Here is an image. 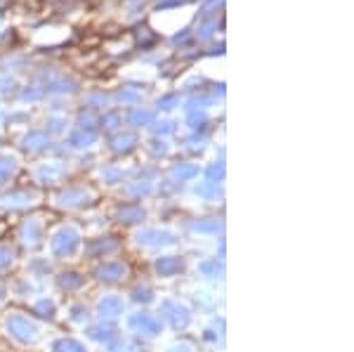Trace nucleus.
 I'll list each match as a JSON object with an SVG mask.
<instances>
[{
    "label": "nucleus",
    "mask_w": 354,
    "mask_h": 352,
    "mask_svg": "<svg viewBox=\"0 0 354 352\" xmlns=\"http://www.w3.org/2000/svg\"><path fill=\"white\" fill-rule=\"evenodd\" d=\"M0 331L17 350H33L50 340V324L31 315L26 308H8L0 315Z\"/></svg>",
    "instance_id": "1"
},
{
    "label": "nucleus",
    "mask_w": 354,
    "mask_h": 352,
    "mask_svg": "<svg viewBox=\"0 0 354 352\" xmlns=\"http://www.w3.org/2000/svg\"><path fill=\"white\" fill-rule=\"evenodd\" d=\"M85 230L78 220H59L50 223L48 234H45V253L50 263H73L83 258L85 246Z\"/></svg>",
    "instance_id": "2"
},
{
    "label": "nucleus",
    "mask_w": 354,
    "mask_h": 352,
    "mask_svg": "<svg viewBox=\"0 0 354 352\" xmlns=\"http://www.w3.org/2000/svg\"><path fill=\"white\" fill-rule=\"evenodd\" d=\"M88 277L100 286L106 288H118V286H128L133 281V265L118 255V258H106L100 263H93V268L88 270Z\"/></svg>",
    "instance_id": "3"
},
{
    "label": "nucleus",
    "mask_w": 354,
    "mask_h": 352,
    "mask_svg": "<svg viewBox=\"0 0 354 352\" xmlns=\"http://www.w3.org/2000/svg\"><path fill=\"white\" fill-rule=\"evenodd\" d=\"M50 220H43L41 215H26L15 225V246L19 251H41L45 246V234H48Z\"/></svg>",
    "instance_id": "4"
},
{
    "label": "nucleus",
    "mask_w": 354,
    "mask_h": 352,
    "mask_svg": "<svg viewBox=\"0 0 354 352\" xmlns=\"http://www.w3.org/2000/svg\"><path fill=\"white\" fill-rule=\"evenodd\" d=\"M123 319H125V331H128V336H133L137 340H153L163 333V322L158 319V315L145 308L125 312Z\"/></svg>",
    "instance_id": "5"
},
{
    "label": "nucleus",
    "mask_w": 354,
    "mask_h": 352,
    "mask_svg": "<svg viewBox=\"0 0 354 352\" xmlns=\"http://www.w3.org/2000/svg\"><path fill=\"white\" fill-rule=\"evenodd\" d=\"M90 312H93V319L97 322L116 324L118 319H123L125 312H128V298L116 291H106L102 296H97L95 303L90 305Z\"/></svg>",
    "instance_id": "6"
},
{
    "label": "nucleus",
    "mask_w": 354,
    "mask_h": 352,
    "mask_svg": "<svg viewBox=\"0 0 354 352\" xmlns=\"http://www.w3.org/2000/svg\"><path fill=\"white\" fill-rule=\"evenodd\" d=\"M158 319L163 322V326H170L175 331H187L194 322V312L189 305L180 298H163L158 303Z\"/></svg>",
    "instance_id": "7"
},
{
    "label": "nucleus",
    "mask_w": 354,
    "mask_h": 352,
    "mask_svg": "<svg viewBox=\"0 0 354 352\" xmlns=\"http://www.w3.org/2000/svg\"><path fill=\"white\" fill-rule=\"evenodd\" d=\"M125 241L118 234H102L95 237V239H85L83 246V260L88 263H100V260L106 258H118L123 255Z\"/></svg>",
    "instance_id": "8"
},
{
    "label": "nucleus",
    "mask_w": 354,
    "mask_h": 352,
    "mask_svg": "<svg viewBox=\"0 0 354 352\" xmlns=\"http://www.w3.org/2000/svg\"><path fill=\"white\" fill-rule=\"evenodd\" d=\"M133 243L142 251H165L177 243V234L168 227H140L133 234Z\"/></svg>",
    "instance_id": "9"
},
{
    "label": "nucleus",
    "mask_w": 354,
    "mask_h": 352,
    "mask_svg": "<svg viewBox=\"0 0 354 352\" xmlns=\"http://www.w3.org/2000/svg\"><path fill=\"white\" fill-rule=\"evenodd\" d=\"M88 272L78 270V268H71V265H66V268H59L55 272V288L62 293V296H81V293L88 288Z\"/></svg>",
    "instance_id": "10"
},
{
    "label": "nucleus",
    "mask_w": 354,
    "mask_h": 352,
    "mask_svg": "<svg viewBox=\"0 0 354 352\" xmlns=\"http://www.w3.org/2000/svg\"><path fill=\"white\" fill-rule=\"evenodd\" d=\"M151 270L158 279H175V277H180L182 272L187 270V263H185V258L177 253H161L153 258Z\"/></svg>",
    "instance_id": "11"
},
{
    "label": "nucleus",
    "mask_w": 354,
    "mask_h": 352,
    "mask_svg": "<svg viewBox=\"0 0 354 352\" xmlns=\"http://www.w3.org/2000/svg\"><path fill=\"white\" fill-rule=\"evenodd\" d=\"M93 203H95V194L90 189L81 192V194H76V192H71V189H64L62 194L55 196L53 206L57 208V211L73 213V211H83V208H90Z\"/></svg>",
    "instance_id": "12"
},
{
    "label": "nucleus",
    "mask_w": 354,
    "mask_h": 352,
    "mask_svg": "<svg viewBox=\"0 0 354 352\" xmlns=\"http://www.w3.org/2000/svg\"><path fill=\"white\" fill-rule=\"evenodd\" d=\"M113 223L123 225V227H142L147 223V211L140 203H121L113 211Z\"/></svg>",
    "instance_id": "13"
},
{
    "label": "nucleus",
    "mask_w": 354,
    "mask_h": 352,
    "mask_svg": "<svg viewBox=\"0 0 354 352\" xmlns=\"http://www.w3.org/2000/svg\"><path fill=\"white\" fill-rule=\"evenodd\" d=\"M21 263V251L15 246L12 239L0 241V277H10L12 272H17Z\"/></svg>",
    "instance_id": "14"
},
{
    "label": "nucleus",
    "mask_w": 354,
    "mask_h": 352,
    "mask_svg": "<svg viewBox=\"0 0 354 352\" xmlns=\"http://www.w3.org/2000/svg\"><path fill=\"white\" fill-rule=\"evenodd\" d=\"M128 300L135 305H142V308H147V305L156 303V288H153L151 281H142V279H133L130 281V288H128Z\"/></svg>",
    "instance_id": "15"
},
{
    "label": "nucleus",
    "mask_w": 354,
    "mask_h": 352,
    "mask_svg": "<svg viewBox=\"0 0 354 352\" xmlns=\"http://www.w3.org/2000/svg\"><path fill=\"white\" fill-rule=\"evenodd\" d=\"M85 338L90 340V343H100V345H109L113 338L118 336V328L116 324H106V322H90V324H85Z\"/></svg>",
    "instance_id": "16"
},
{
    "label": "nucleus",
    "mask_w": 354,
    "mask_h": 352,
    "mask_svg": "<svg viewBox=\"0 0 354 352\" xmlns=\"http://www.w3.org/2000/svg\"><path fill=\"white\" fill-rule=\"evenodd\" d=\"M26 310L31 312V315H36L38 319L48 322V324H53L57 319V315H59V308H57L55 298H50V296H36L26 305Z\"/></svg>",
    "instance_id": "17"
},
{
    "label": "nucleus",
    "mask_w": 354,
    "mask_h": 352,
    "mask_svg": "<svg viewBox=\"0 0 354 352\" xmlns=\"http://www.w3.org/2000/svg\"><path fill=\"white\" fill-rule=\"evenodd\" d=\"M48 352H93L85 340L71 336V333H59V336L48 340Z\"/></svg>",
    "instance_id": "18"
},
{
    "label": "nucleus",
    "mask_w": 354,
    "mask_h": 352,
    "mask_svg": "<svg viewBox=\"0 0 354 352\" xmlns=\"http://www.w3.org/2000/svg\"><path fill=\"white\" fill-rule=\"evenodd\" d=\"M66 312H68L66 319L71 322V324L85 326V324H90V322H93V312H90V305L85 303V300H71Z\"/></svg>",
    "instance_id": "19"
},
{
    "label": "nucleus",
    "mask_w": 354,
    "mask_h": 352,
    "mask_svg": "<svg viewBox=\"0 0 354 352\" xmlns=\"http://www.w3.org/2000/svg\"><path fill=\"white\" fill-rule=\"evenodd\" d=\"M189 230L194 234H203V237H218L222 232V220L218 218H201V220H194L189 225Z\"/></svg>",
    "instance_id": "20"
},
{
    "label": "nucleus",
    "mask_w": 354,
    "mask_h": 352,
    "mask_svg": "<svg viewBox=\"0 0 354 352\" xmlns=\"http://www.w3.org/2000/svg\"><path fill=\"white\" fill-rule=\"evenodd\" d=\"M140 340L133 338V336H128V333H118L116 338L111 340L109 345H106V352H140Z\"/></svg>",
    "instance_id": "21"
},
{
    "label": "nucleus",
    "mask_w": 354,
    "mask_h": 352,
    "mask_svg": "<svg viewBox=\"0 0 354 352\" xmlns=\"http://www.w3.org/2000/svg\"><path fill=\"white\" fill-rule=\"evenodd\" d=\"M196 270L201 272V277H205V279H222V260L218 258L201 260Z\"/></svg>",
    "instance_id": "22"
},
{
    "label": "nucleus",
    "mask_w": 354,
    "mask_h": 352,
    "mask_svg": "<svg viewBox=\"0 0 354 352\" xmlns=\"http://www.w3.org/2000/svg\"><path fill=\"white\" fill-rule=\"evenodd\" d=\"M163 352H196V348H194L192 340H187V338H177L175 343H170L168 348H165Z\"/></svg>",
    "instance_id": "23"
},
{
    "label": "nucleus",
    "mask_w": 354,
    "mask_h": 352,
    "mask_svg": "<svg viewBox=\"0 0 354 352\" xmlns=\"http://www.w3.org/2000/svg\"><path fill=\"white\" fill-rule=\"evenodd\" d=\"M8 303H10V286H8V281L0 277V310H3Z\"/></svg>",
    "instance_id": "24"
}]
</instances>
